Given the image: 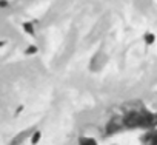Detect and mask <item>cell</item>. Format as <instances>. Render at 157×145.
I'll return each mask as SVG.
<instances>
[{"label": "cell", "mask_w": 157, "mask_h": 145, "mask_svg": "<svg viewBox=\"0 0 157 145\" xmlns=\"http://www.w3.org/2000/svg\"><path fill=\"white\" fill-rule=\"evenodd\" d=\"M125 125L129 128H151L157 125V114L148 113V111H132L123 119Z\"/></svg>", "instance_id": "6da1fadb"}, {"label": "cell", "mask_w": 157, "mask_h": 145, "mask_svg": "<svg viewBox=\"0 0 157 145\" xmlns=\"http://www.w3.org/2000/svg\"><path fill=\"white\" fill-rule=\"evenodd\" d=\"M122 123L125 125V122H123V120H120V119H117V117L111 119V120H109V123L106 125V133H108V134H113V133L119 131V130L122 128Z\"/></svg>", "instance_id": "7a4b0ae2"}, {"label": "cell", "mask_w": 157, "mask_h": 145, "mask_svg": "<svg viewBox=\"0 0 157 145\" xmlns=\"http://www.w3.org/2000/svg\"><path fill=\"white\" fill-rule=\"evenodd\" d=\"M23 31L26 34H29V36H34V26H33V23H29V22L23 23Z\"/></svg>", "instance_id": "3957f363"}, {"label": "cell", "mask_w": 157, "mask_h": 145, "mask_svg": "<svg viewBox=\"0 0 157 145\" xmlns=\"http://www.w3.org/2000/svg\"><path fill=\"white\" fill-rule=\"evenodd\" d=\"M80 145H97V142L91 137H82L80 139Z\"/></svg>", "instance_id": "277c9868"}, {"label": "cell", "mask_w": 157, "mask_h": 145, "mask_svg": "<svg viewBox=\"0 0 157 145\" xmlns=\"http://www.w3.org/2000/svg\"><path fill=\"white\" fill-rule=\"evenodd\" d=\"M148 143L149 145H157V131L148 136Z\"/></svg>", "instance_id": "5b68a950"}, {"label": "cell", "mask_w": 157, "mask_h": 145, "mask_svg": "<svg viewBox=\"0 0 157 145\" xmlns=\"http://www.w3.org/2000/svg\"><path fill=\"white\" fill-rule=\"evenodd\" d=\"M40 136H42V133H40V131H36V133L33 134V137H31V142H33V143H37V142L40 140Z\"/></svg>", "instance_id": "8992f818"}, {"label": "cell", "mask_w": 157, "mask_h": 145, "mask_svg": "<svg viewBox=\"0 0 157 145\" xmlns=\"http://www.w3.org/2000/svg\"><path fill=\"white\" fill-rule=\"evenodd\" d=\"M145 42H146L148 45H151V43L154 42V36H152V34H146V36H145Z\"/></svg>", "instance_id": "52a82bcc"}, {"label": "cell", "mask_w": 157, "mask_h": 145, "mask_svg": "<svg viewBox=\"0 0 157 145\" xmlns=\"http://www.w3.org/2000/svg\"><path fill=\"white\" fill-rule=\"evenodd\" d=\"M37 53V46H29L26 49V54H36Z\"/></svg>", "instance_id": "ba28073f"}]
</instances>
